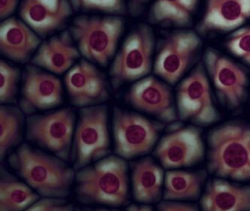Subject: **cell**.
<instances>
[{
  "instance_id": "1",
  "label": "cell",
  "mask_w": 250,
  "mask_h": 211,
  "mask_svg": "<svg viewBox=\"0 0 250 211\" xmlns=\"http://www.w3.org/2000/svg\"><path fill=\"white\" fill-rule=\"evenodd\" d=\"M8 161L10 167L40 196L69 195L76 173L63 159L22 144Z\"/></svg>"
},
{
  "instance_id": "2",
  "label": "cell",
  "mask_w": 250,
  "mask_h": 211,
  "mask_svg": "<svg viewBox=\"0 0 250 211\" xmlns=\"http://www.w3.org/2000/svg\"><path fill=\"white\" fill-rule=\"evenodd\" d=\"M75 182L81 203L111 208L128 205V164L117 155L106 156L77 170Z\"/></svg>"
},
{
  "instance_id": "3",
  "label": "cell",
  "mask_w": 250,
  "mask_h": 211,
  "mask_svg": "<svg viewBox=\"0 0 250 211\" xmlns=\"http://www.w3.org/2000/svg\"><path fill=\"white\" fill-rule=\"evenodd\" d=\"M208 169L224 178L250 180V127L237 123L220 126L208 137Z\"/></svg>"
},
{
  "instance_id": "4",
  "label": "cell",
  "mask_w": 250,
  "mask_h": 211,
  "mask_svg": "<svg viewBox=\"0 0 250 211\" xmlns=\"http://www.w3.org/2000/svg\"><path fill=\"white\" fill-rule=\"evenodd\" d=\"M108 109L104 105L80 109L74 132L70 162L75 170L109 156Z\"/></svg>"
},
{
  "instance_id": "5",
  "label": "cell",
  "mask_w": 250,
  "mask_h": 211,
  "mask_svg": "<svg viewBox=\"0 0 250 211\" xmlns=\"http://www.w3.org/2000/svg\"><path fill=\"white\" fill-rule=\"evenodd\" d=\"M123 28L120 17L81 16L74 21L70 33L86 60L105 67L115 55Z\"/></svg>"
},
{
  "instance_id": "6",
  "label": "cell",
  "mask_w": 250,
  "mask_h": 211,
  "mask_svg": "<svg viewBox=\"0 0 250 211\" xmlns=\"http://www.w3.org/2000/svg\"><path fill=\"white\" fill-rule=\"evenodd\" d=\"M153 48L154 35L148 25L140 24L127 36L109 72L114 91L150 73Z\"/></svg>"
},
{
  "instance_id": "7",
  "label": "cell",
  "mask_w": 250,
  "mask_h": 211,
  "mask_svg": "<svg viewBox=\"0 0 250 211\" xmlns=\"http://www.w3.org/2000/svg\"><path fill=\"white\" fill-rule=\"evenodd\" d=\"M163 126L119 107L113 110L114 153L128 160L153 150Z\"/></svg>"
},
{
  "instance_id": "8",
  "label": "cell",
  "mask_w": 250,
  "mask_h": 211,
  "mask_svg": "<svg viewBox=\"0 0 250 211\" xmlns=\"http://www.w3.org/2000/svg\"><path fill=\"white\" fill-rule=\"evenodd\" d=\"M75 123V112L70 107L45 114H31L26 118V139L68 162Z\"/></svg>"
},
{
  "instance_id": "9",
  "label": "cell",
  "mask_w": 250,
  "mask_h": 211,
  "mask_svg": "<svg viewBox=\"0 0 250 211\" xmlns=\"http://www.w3.org/2000/svg\"><path fill=\"white\" fill-rule=\"evenodd\" d=\"M179 118L198 125L216 122L217 111L203 64L199 63L179 85L177 92Z\"/></svg>"
},
{
  "instance_id": "10",
  "label": "cell",
  "mask_w": 250,
  "mask_h": 211,
  "mask_svg": "<svg viewBox=\"0 0 250 211\" xmlns=\"http://www.w3.org/2000/svg\"><path fill=\"white\" fill-rule=\"evenodd\" d=\"M201 44L196 33L188 30L169 35L159 49L155 60V75L174 85L182 78Z\"/></svg>"
},
{
  "instance_id": "11",
  "label": "cell",
  "mask_w": 250,
  "mask_h": 211,
  "mask_svg": "<svg viewBox=\"0 0 250 211\" xmlns=\"http://www.w3.org/2000/svg\"><path fill=\"white\" fill-rule=\"evenodd\" d=\"M64 82L70 103L75 107L102 105L110 98L105 75L86 59L68 70Z\"/></svg>"
},
{
  "instance_id": "12",
  "label": "cell",
  "mask_w": 250,
  "mask_h": 211,
  "mask_svg": "<svg viewBox=\"0 0 250 211\" xmlns=\"http://www.w3.org/2000/svg\"><path fill=\"white\" fill-rule=\"evenodd\" d=\"M153 154L166 169L194 166L205 156L201 132L190 127L171 131L159 141Z\"/></svg>"
},
{
  "instance_id": "13",
  "label": "cell",
  "mask_w": 250,
  "mask_h": 211,
  "mask_svg": "<svg viewBox=\"0 0 250 211\" xmlns=\"http://www.w3.org/2000/svg\"><path fill=\"white\" fill-rule=\"evenodd\" d=\"M62 103V82L41 68L29 65L25 68L22 82L20 108L26 115L58 107Z\"/></svg>"
},
{
  "instance_id": "14",
  "label": "cell",
  "mask_w": 250,
  "mask_h": 211,
  "mask_svg": "<svg viewBox=\"0 0 250 211\" xmlns=\"http://www.w3.org/2000/svg\"><path fill=\"white\" fill-rule=\"evenodd\" d=\"M124 99L134 108L162 122L170 124L178 118L171 89L155 77L138 80L125 93Z\"/></svg>"
},
{
  "instance_id": "15",
  "label": "cell",
  "mask_w": 250,
  "mask_h": 211,
  "mask_svg": "<svg viewBox=\"0 0 250 211\" xmlns=\"http://www.w3.org/2000/svg\"><path fill=\"white\" fill-rule=\"evenodd\" d=\"M205 61L219 96L229 107H240L247 94V76L245 71L213 49H208L206 51Z\"/></svg>"
},
{
  "instance_id": "16",
  "label": "cell",
  "mask_w": 250,
  "mask_h": 211,
  "mask_svg": "<svg viewBox=\"0 0 250 211\" xmlns=\"http://www.w3.org/2000/svg\"><path fill=\"white\" fill-rule=\"evenodd\" d=\"M72 14L68 0H23L20 8L22 21L42 38L61 29Z\"/></svg>"
},
{
  "instance_id": "17",
  "label": "cell",
  "mask_w": 250,
  "mask_h": 211,
  "mask_svg": "<svg viewBox=\"0 0 250 211\" xmlns=\"http://www.w3.org/2000/svg\"><path fill=\"white\" fill-rule=\"evenodd\" d=\"M40 44L37 35L23 21L8 18L0 24V51L8 60L26 63Z\"/></svg>"
},
{
  "instance_id": "18",
  "label": "cell",
  "mask_w": 250,
  "mask_h": 211,
  "mask_svg": "<svg viewBox=\"0 0 250 211\" xmlns=\"http://www.w3.org/2000/svg\"><path fill=\"white\" fill-rule=\"evenodd\" d=\"M80 54L74 44L72 34L65 30L40 44L30 63L52 73L62 75L73 66Z\"/></svg>"
},
{
  "instance_id": "19",
  "label": "cell",
  "mask_w": 250,
  "mask_h": 211,
  "mask_svg": "<svg viewBox=\"0 0 250 211\" xmlns=\"http://www.w3.org/2000/svg\"><path fill=\"white\" fill-rule=\"evenodd\" d=\"M250 18V0H207L206 9L198 29L231 31Z\"/></svg>"
},
{
  "instance_id": "20",
  "label": "cell",
  "mask_w": 250,
  "mask_h": 211,
  "mask_svg": "<svg viewBox=\"0 0 250 211\" xmlns=\"http://www.w3.org/2000/svg\"><path fill=\"white\" fill-rule=\"evenodd\" d=\"M132 195L138 203H156L161 199L164 171L151 157L130 163Z\"/></svg>"
},
{
  "instance_id": "21",
  "label": "cell",
  "mask_w": 250,
  "mask_h": 211,
  "mask_svg": "<svg viewBox=\"0 0 250 211\" xmlns=\"http://www.w3.org/2000/svg\"><path fill=\"white\" fill-rule=\"evenodd\" d=\"M201 206L206 211H250V187L216 179L207 187Z\"/></svg>"
},
{
  "instance_id": "22",
  "label": "cell",
  "mask_w": 250,
  "mask_h": 211,
  "mask_svg": "<svg viewBox=\"0 0 250 211\" xmlns=\"http://www.w3.org/2000/svg\"><path fill=\"white\" fill-rule=\"evenodd\" d=\"M40 198L28 184L20 181L5 168L0 170V211L27 210Z\"/></svg>"
},
{
  "instance_id": "23",
  "label": "cell",
  "mask_w": 250,
  "mask_h": 211,
  "mask_svg": "<svg viewBox=\"0 0 250 211\" xmlns=\"http://www.w3.org/2000/svg\"><path fill=\"white\" fill-rule=\"evenodd\" d=\"M206 178L205 171L167 170L165 177L163 198L166 201H187L199 197Z\"/></svg>"
},
{
  "instance_id": "24",
  "label": "cell",
  "mask_w": 250,
  "mask_h": 211,
  "mask_svg": "<svg viewBox=\"0 0 250 211\" xmlns=\"http://www.w3.org/2000/svg\"><path fill=\"white\" fill-rule=\"evenodd\" d=\"M199 0H155L150 11L153 23L187 26L192 21Z\"/></svg>"
},
{
  "instance_id": "25",
  "label": "cell",
  "mask_w": 250,
  "mask_h": 211,
  "mask_svg": "<svg viewBox=\"0 0 250 211\" xmlns=\"http://www.w3.org/2000/svg\"><path fill=\"white\" fill-rule=\"evenodd\" d=\"M23 125L21 109L8 105L0 107V159L21 144Z\"/></svg>"
},
{
  "instance_id": "26",
  "label": "cell",
  "mask_w": 250,
  "mask_h": 211,
  "mask_svg": "<svg viewBox=\"0 0 250 211\" xmlns=\"http://www.w3.org/2000/svg\"><path fill=\"white\" fill-rule=\"evenodd\" d=\"M21 72L17 67L4 60L0 61V103L2 105L16 103Z\"/></svg>"
},
{
  "instance_id": "27",
  "label": "cell",
  "mask_w": 250,
  "mask_h": 211,
  "mask_svg": "<svg viewBox=\"0 0 250 211\" xmlns=\"http://www.w3.org/2000/svg\"><path fill=\"white\" fill-rule=\"evenodd\" d=\"M72 6L82 11H100L111 15H124L126 12L124 0H70Z\"/></svg>"
},
{
  "instance_id": "28",
  "label": "cell",
  "mask_w": 250,
  "mask_h": 211,
  "mask_svg": "<svg viewBox=\"0 0 250 211\" xmlns=\"http://www.w3.org/2000/svg\"><path fill=\"white\" fill-rule=\"evenodd\" d=\"M226 46L230 52L250 65V26L237 29L228 40Z\"/></svg>"
},
{
  "instance_id": "29",
  "label": "cell",
  "mask_w": 250,
  "mask_h": 211,
  "mask_svg": "<svg viewBox=\"0 0 250 211\" xmlns=\"http://www.w3.org/2000/svg\"><path fill=\"white\" fill-rule=\"evenodd\" d=\"M64 198L43 197L37 200L26 211H72L75 207L68 203Z\"/></svg>"
},
{
  "instance_id": "30",
  "label": "cell",
  "mask_w": 250,
  "mask_h": 211,
  "mask_svg": "<svg viewBox=\"0 0 250 211\" xmlns=\"http://www.w3.org/2000/svg\"><path fill=\"white\" fill-rule=\"evenodd\" d=\"M157 209L162 211H198V207L190 204L183 203L180 201H166L159 203Z\"/></svg>"
},
{
  "instance_id": "31",
  "label": "cell",
  "mask_w": 250,
  "mask_h": 211,
  "mask_svg": "<svg viewBox=\"0 0 250 211\" xmlns=\"http://www.w3.org/2000/svg\"><path fill=\"white\" fill-rule=\"evenodd\" d=\"M18 0H0V18L5 20L13 14L18 5Z\"/></svg>"
},
{
  "instance_id": "32",
  "label": "cell",
  "mask_w": 250,
  "mask_h": 211,
  "mask_svg": "<svg viewBox=\"0 0 250 211\" xmlns=\"http://www.w3.org/2000/svg\"><path fill=\"white\" fill-rule=\"evenodd\" d=\"M153 207L147 204H132L128 205L125 210L128 211H153Z\"/></svg>"
},
{
  "instance_id": "33",
  "label": "cell",
  "mask_w": 250,
  "mask_h": 211,
  "mask_svg": "<svg viewBox=\"0 0 250 211\" xmlns=\"http://www.w3.org/2000/svg\"><path fill=\"white\" fill-rule=\"evenodd\" d=\"M132 2H133L135 5H140V4L144 3V2H146L148 0H131Z\"/></svg>"
}]
</instances>
